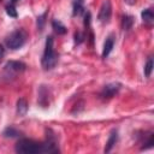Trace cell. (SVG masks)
<instances>
[{"label":"cell","mask_w":154,"mask_h":154,"mask_svg":"<svg viewBox=\"0 0 154 154\" xmlns=\"http://www.w3.org/2000/svg\"><path fill=\"white\" fill-rule=\"evenodd\" d=\"M10 2H11V4H13V5H16V4L18 2V0H10Z\"/></svg>","instance_id":"603a6c76"},{"label":"cell","mask_w":154,"mask_h":154,"mask_svg":"<svg viewBox=\"0 0 154 154\" xmlns=\"http://www.w3.org/2000/svg\"><path fill=\"white\" fill-rule=\"evenodd\" d=\"M111 16H112V5H111V1L109 0H105L100 7V11H99V14H97V19L100 23L102 24H107L111 19Z\"/></svg>","instance_id":"5b68a950"},{"label":"cell","mask_w":154,"mask_h":154,"mask_svg":"<svg viewBox=\"0 0 154 154\" xmlns=\"http://www.w3.org/2000/svg\"><path fill=\"white\" fill-rule=\"evenodd\" d=\"M26 38H28L26 31L23 29H17L13 32H11L10 36L6 38V46L10 49H18L24 46Z\"/></svg>","instance_id":"3957f363"},{"label":"cell","mask_w":154,"mask_h":154,"mask_svg":"<svg viewBox=\"0 0 154 154\" xmlns=\"http://www.w3.org/2000/svg\"><path fill=\"white\" fill-rule=\"evenodd\" d=\"M84 13V5L77 1H73V16H81Z\"/></svg>","instance_id":"9a60e30c"},{"label":"cell","mask_w":154,"mask_h":154,"mask_svg":"<svg viewBox=\"0 0 154 154\" xmlns=\"http://www.w3.org/2000/svg\"><path fill=\"white\" fill-rule=\"evenodd\" d=\"M114 42H116V38H114L113 35H109V36L106 38L105 45H103V49H102V58H103V59H106V58L109 55V53L112 52V49H113V47H114Z\"/></svg>","instance_id":"ba28073f"},{"label":"cell","mask_w":154,"mask_h":154,"mask_svg":"<svg viewBox=\"0 0 154 154\" xmlns=\"http://www.w3.org/2000/svg\"><path fill=\"white\" fill-rule=\"evenodd\" d=\"M47 13H48V11H46L45 13H42L41 16H38V17H37L36 24H37V29H38L40 31H42V30H43V26H45V23H46V17H47Z\"/></svg>","instance_id":"2e32d148"},{"label":"cell","mask_w":154,"mask_h":154,"mask_svg":"<svg viewBox=\"0 0 154 154\" xmlns=\"http://www.w3.org/2000/svg\"><path fill=\"white\" fill-rule=\"evenodd\" d=\"M26 65L23 63V61H17V60H10L5 64V67H4V71L6 72V75L10 77L12 75H17V73H20L25 70Z\"/></svg>","instance_id":"277c9868"},{"label":"cell","mask_w":154,"mask_h":154,"mask_svg":"<svg viewBox=\"0 0 154 154\" xmlns=\"http://www.w3.org/2000/svg\"><path fill=\"white\" fill-rule=\"evenodd\" d=\"M14 150L19 154L59 153V148L57 146V141L53 137V135H49V137L45 142H37V141L29 140V138H22L16 143Z\"/></svg>","instance_id":"6da1fadb"},{"label":"cell","mask_w":154,"mask_h":154,"mask_svg":"<svg viewBox=\"0 0 154 154\" xmlns=\"http://www.w3.org/2000/svg\"><path fill=\"white\" fill-rule=\"evenodd\" d=\"M2 135H4V137H6V138H13V137L20 136V132H19L16 128H13V126H7V128L4 130Z\"/></svg>","instance_id":"5bb4252c"},{"label":"cell","mask_w":154,"mask_h":154,"mask_svg":"<svg viewBox=\"0 0 154 154\" xmlns=\"http://www.w3.org/2000/svg\"><path fill=\"white\" fill-rule=\"evenodd\" d=\"M52 28L54 29V31H55L58 35H64V34H66V31H67L66 26H65L60 20H58V19H53V20H52Z\"/></svg>","instance_id":"30bf717a"},{"label":"cell","mask_w":154,"mask_h":154,"mask_svg":"<svg viewBox=\"0 0 154 154\" xmlns=\"http://www.w3.org/2000/svg\"><path fill=\"white\" fill-rule=\"evenodd\" d=\"M134 17L130 16V14H124L122 17V28L124 30H130L134 25Z\"/></svg>","instance_id":"7c38bea8"},{"label":"cell","mask_w":154,"mask_h":154,"mask_svg":"<svg viewBox=\"0 0 154 154\" xmlns=\"http://www.w3.org/2000/svg\"><path fill=\"white\" fill-rule=\"evenodd\" d=\"M124 2H126L128 5H135L136 4V0H124Z\"/></svg>","instance_id":"7402d4cb"},{"label":"cell","mask_w":154,"mask_h":154,"mask_svg":"<svg viewBox=\"0 0 154 154\" xmlns=\"http://www.w3.org/2000/svg\"><path fill=\"white\" fill-rule=\"evenodd\" d=\"M53 42H54L53 37L48 36L47 40H46L45 52H43V55H42V59H41V64H42V67L45 70H52L58 64L59 55L53 48Z\"/></svg>","instance_id":"7a4b0ae2"},{"label":"cell","mask_w":154,"mask_h":154,"mask_svg":"<svg viewBox=\"0 0 154 154\" xmlns=\"http://www.w3.org/2000/svg\"><path fill=\"white\" fill-rule=\"evenodd\" d=\"M84 38H85V36H84V34H83V32H81V31L75 32V42H76L77 45L82 43V42L84 41Z\"/></svg>","instance_id":"d6986e66"},{"label":"cell","mask_w":154,"mask_h":154,"mask_svg":"<svg viewBox=\"0 0 154 154\" xmlns=\"http://www.w3.org/2000/svg\"><path fill=\"white\" fill-rule=\"evenodd\" d=\"M75 1H77V2H81V4H84V0H75Z\"/></svg>","instance_id":"cb8c5ba5"},{"label":"cell","mask_w":154,"mask_h":154,"mask_svg":"<svg viewBox=\"0 0 154 154\" xmlns=\"http://www.w3.org/2000/svg\"><path fill=\"white\" fill-rule=\"evenodd\" d=\"M28 112V102L25 99H19L17 101V114L18 116H25Z\"/></svg>","instance_id":"4fadbf2b"},{"label":"cell","mask_w":154,"mask_h":154,"mask_svg":"<svg viewBox=\"0 0 154 154\" xmlns=\"http://www.w3.org/2000/svg\"><path fill=\"white\" fill-rule=\"evenodd\" d=\"M141 17H142V19L146 24H152L153 20H154V12H153L152 8H146V10L142 11Z\"/></svg>","instance_id":"8fae6325"},{"label":"cell","mask_w":154,"mask_h":154,"mask_svg":"<svg viewBox=\"0 0 154 154\" xmlns=\"http://www.w3.org/2000/svg\"><path fill=\"white\" fill-rule=\"evenodd\" d=\"M49 97H51L49 89L46 85H41L40 90H38V105L41 107H43V108L49 107V103H51Z\"/></svg>","instance_id":"52a82bcc"},{"label":"cell","mask_w":154,"mask_h":154,"mask_svg":"<svg viewBox=\"0 0 154 154\" xmlns=\"http://www.w3.org/2000/svg\"><path fill=\"white\" fill-rule=\"evenodd\" d=\"M6 13H7L10 17H13V18H16V17L18 16V13H17V10H16V5H13V4L8 2V4L6 5Z\"/></svg>","instance_id":"ac0fdd59"},{"label":"cell","mask_w":154,"mask_h":154,"mask_svg":"<svg viewBox=\"0 0 154 154\" xmlns=\"http://www.w3.org/2000/svg\"><path fill=\"white\" fill-rule=\"evenodd\" d=\"M117 141H118V131L117 130H112L111 134H109V137H108V140L106 142V146H105V153L111 152V149L114 147Z\"/></svg>","instance_id":"9c48e42d"},{"label":"cell","mask_w":154,"mask_h":154,"mask_svg":"<svg viewBox=\"0 0 154 154\" xmlns=\"http://www.w3.org/2000/svg\"><path fill=\"white\" fill-rule=\"evenodd\" d=\"M4 54H5V49H4V47L0 45V60L2 59V57H4Z\"/></svg>","instance_id":"44dd1931"},{"label":"cell","mask_w":154,"mask_h":154,"mask_svg":"<svg viewBox=\"0 0 154 154\" xmlns=\"http://www.w3.org/2000/svg\"><path fill=\"white\" fill-rule=\"evenodd\" d=\"M153 58H149L144 65V76L146 77H150L152 75V71H153Z\"/></svg>","instance_id":"e0dca14e"},{"label":"cell","mask_w":154,"mask_h":154,"mask_svg":"<svg viewBox=\"0 0 154 154\" xmlns=\"http://www.w3.org/2000/svg\"><path fill=\"white\" fill-rule=\"evenodd\" d=\"M122 88V84L120 83H109V84H106L102 90L100 91V97L102 100H108L111 97H113L116 94H118V91L120 90Z\"/></svg>","instance_id":"8992f818"},{"label":"cell","mask_w":154,"mask_h":154,"mask_svg":"<svg viewBox=\"0 0 154 154\" xmlns=\"http://www.w3.org/2000/svg\"><path fill=\"white\" fill-rule=\"evenodd\" d=\"M84 25L87 28H89V25H90V12H87L84 14Z\"/></svg>","instance_id":"ffe728a7"}]
</instances>
